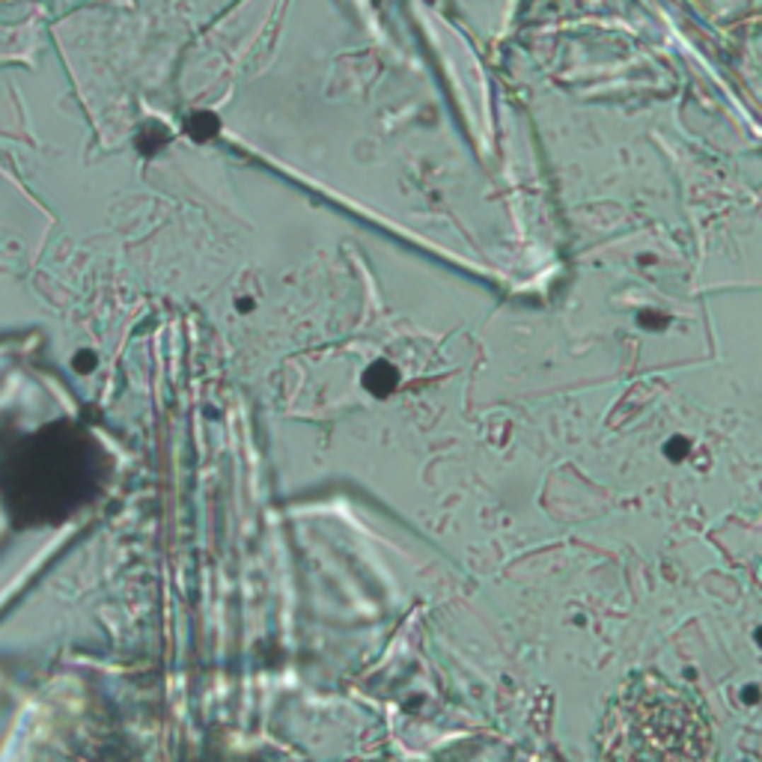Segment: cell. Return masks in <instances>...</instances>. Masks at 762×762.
Listing matches in <instances>:
<instances>
[{
	"instance_id": "cell-4",
	"label": "cell",
	"mask_w": 762,
	"mask_h": 762,
	"mask_svg": "<svg viewBox=\"0 0 762 762\" xmlns=\"http://www.w3.org/2000/svg\"><path fill=\"white\" fill-rule=\"evenodd\" d=\"M71 364H75V369H78V372H90V369L96 366V357H93L90 352H81V354H78Z\"/></svg>"
},
{
	"instance_id": "cell-1",
	"label": "cell",
	"mask_w": 762,
	"mask_h": 762,
	"mask_svg": "<svg viewBox=\"0 0 762 762\" xmlns=\"http://www.w3.org/2000/svg\"><path fill=\"white\" fill-rule=\"evenodd\" d=\"M110 458L87 429L51 423L0 444V509L16 530L63 527L102 497Z\"/></svg>"
},
{
	"instance_id": "cell-3",
	"label": "cell",
	"mask_w": 762,
	"mask_h": 762,
	"mask_svg": "<svg viewBox=\"0 0 762 762\" xmlns=\"http://www.w3.org/2000/svg\"><path fill=\"white\" fill-rule=\"evenodd\" d=\"M167 143H170V132H167V128L161 122H146V125L140 128V134H137V152L152 158V155L161 152Z\"/></svg>"
},
{
	"instance_id": "cell-2",
	"label": "cell",
	"mask_w": 762,
	"mask_h": 762,
	"mask_svg": "<svg viewBox=\"0 0 762 762\" xmlns=\"http://www.w3.org/2000/svg\"><path fill=\"white\" fill-rule=\"evenodd\" d=\"M185 132L194 143H209L214 134L221 132V120L214 117L209 110H197V113H188L185 117Z\"/></svg>"
}]
</instances>
